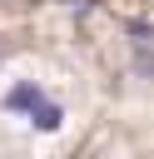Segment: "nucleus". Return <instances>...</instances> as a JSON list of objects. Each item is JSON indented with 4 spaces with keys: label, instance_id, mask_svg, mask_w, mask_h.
I'll return each instance as SVG.
<instances>
[{
    "label": "nucleus",
    "instance_id": "1",
    "mask_svg": "<svg viewBox=\"0 0 154 159\" xmlns=\"http://www.w3.org/2000/svg\"><path fill=\"white\" fill-rule=\"evenodd\" d=\"M25 114H30V124H35L40 134H55V129L65 124V109H60V104H50V99H35Z\"/></svg>",
    "mask_w": 154,
    "mask_h": 159
},
{
    "label": "nucleus",
    "instance_id": "2",
    "mask_svg": "<svg viewBox=\"0 0 154 159\" xmlns=\"http://www.w3.org/2000/svg\"><path fill=\"white\" fill-rule=\"evenodd\" d=\"M35 99H45V89H40L35 80H20V84H15L10 94H5V109H30Z\"/></svg>",
    "mask_w": 154,
    "mask_h": 159
}]
</instances>
